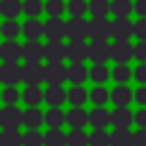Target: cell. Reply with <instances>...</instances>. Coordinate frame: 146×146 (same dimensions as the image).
Returning <instances> with one entry per match:
<instances>
[{
    "label": "cell",
    "mask_w": 146,
    "mask_h": 146,
    "mask_svg": "<svg viewBox=\"0 0 146 146\" xmlns=\"http://www.w3.org/2000/svg\"><path fill=\"white\" fill-rule=\"evenodd\" d=\"M89 36L94 41H107L112 36V23L105 16H94L89 23Z\"/></svg>",
    "instance_id": "obj_1"
},
{
    "label": "cell",
    "mask_w": 146,
    "mask_h": 146,
    "mask_svg": "<svg viewBox=\"0 0 146 146\" xmlns=\"http://www.w3.org/2000/svg\"><path fill=\"white\" fill-rule=\"evenodd\" d=\"M21 123H23V112L16 105H5L0 110V125H2V130H18Z\"/></svg>",
    "instance_id": "obj_2"
},
{
    "label": "cell",
    "mask_w": 146,
    "mask_h": 146,
    "mask_svg": "<svg viewBox=\"0 0 146 146\" xmlns=\"http://www.w3.org/2000/svg\"><path fill=\"white\" fill-rule=\"evenodd\" d=\"M43 68H46V80H43V82H48V84H52V87L68 80V68H66L62 62H48Z\"/></svg>",
    "instance_id": "obj_3"
},
{
    "label": "cell",
    "mask_w": 146,
    "mask_h": 146,
    "mask_svg": "<svg viewBox=\"0 0 146 146\" xmlns=\"http://www.w3.org/2000/svg\"><path fill=\"white\" fill-rule=\"evenodd\" d=\"M0 80L7 87H14L16 82H23V66H18V62H5L0 66Z\"/></svg>",
    "instance_id": "obj_4"
},
{
    "label": "cell",
    "mask_w": 146,
    "mask_h": 146,
    "mask_svg": "<svg viewBox=\"0 0 146 146\" xmlns=\"http://www.w3.org/2000/svg\"><path fill=\"white\" fill-rule=\"evenodd\" d=\"M46 36L52 41H62L64 36H68V23L62 21L59 16H50L46 23Z\"/></svg>",
    "instance_id": "obj_5"
},
{
    "label": "cell",
    "mask_w": 146,
    "mask_h": 146,
    "mask_svg": "<svg viewBox=\"0 0 146 146\" xmlns=\"http://www.w3.org/2000/svg\"><path fill=\"white\" fill-rule=\"evenodd\" d=\"M89 36V21L82 16H71L68 21V39L71 41H84Z\"/></svg>",
    "instance_id": "obj_6"
},
{
    "label": "cell",
    "mask_w": 146,
    "mask_h": 146,
    "mask_svg": "<svg viewBox=\"0 0 146 146\" xmlns=\"http://www.w3.org/2000/svg\"><path fill=\"white\" fill-rule=\"evenodd\" d=\"M132 34H135V23H130L128 18H121V16H116V21H112L114 41H130Z\"/></svg>",
    "instance_id": "obj_7"
},
{
    "label": "cell",
    "mask_w": 146,
    "mask_h": 146,
    "mask_svg": "<svg viewBox=\"0 0 146 146\" xmlns=\"http://www.w3.org/2000/svg\"><path fill=\"white\" fill-rule=\"evenodd\" d=\"M43 80H46V68H41L39 62H25V66H23V82L27 87H32V84L39 87V82H43Z\"/></svg>",
    "instance_id": "obj_8"
},
{
    "label": "cell",
    "mask_w": 146,
    "mask_h": 146,
    "mask_svg": "<svg viewBox=\"0 0 146 146\" xmlns=\"http://www.w3.org/2000/svg\"><path fill=\"white\" fill-rule=\"evenodd\" d=\"M89 59L94 64H105L112 59V46L107 41H94L89 46Z\"/></svg>",
    "instance_id": "obj_9"
},
{
    "label": "cell",
    "mask_w": 146,
    "mask_h": 146,
    "mask_svg": "<svg viewBox=\"0 0 146 146\" xmlns=\"http://www.w3.org/2000/svg\"><path fill=\"white\" fill-rule=\"evenodd\" d=\"M0 59L2 62H18L23 59V46L14 39H5L0 46Z\"/></svg>",
    "instance_id": "obj_10"
},
{
    "label": "cell",
    "mask_w": 146,
    "mask_h": 146,
    "mask_svg": "<svg viewBox=\"0 0 146 146\" xmlns=\"http://www.w3.org/2000/svg\"><path fill=\"white\" fill-rule=\"evenodd\" d=\"M23 59L25 62H41V59H46V46L39 43V39H27V43H23Z\"/></svg>",
    "instance_id": "obj_11"
},
{
    "label": "cell",
    "mask_w": 146,
    "mask_h": 146,
    "mask_svg": "<svg viewBox=\"0 0 146 146\" xmlns=\"http://www.w3.org/2000/svg\"><path fill=\"white\" fill-rule=\"evenodd\" d=\"M68 59V46L62 41H52L48 39L46 43V62H64Z\"/></svg>",
    "instance_id": "obj_12"
},
{
    "label": "cell",
    "mask_w": 146,
    "mask_h": 146,
    "mask_svg": "<svg viewBox=\"0 0 146 146\" xmlns=\"http://www.w3.org/2000/svg\"><path fill=\"white\" fill-rule=\"evenodd\" d=\"M130 57H135V46H130L128 41H114L112 43V59L116 64H128Z\"/></svg>",
    "instance_id": "obj_13"
},
{
    "label": "cell",
    "mask_w": 146,
    "mask_h": 146,
    "mask_svg": "<svg viewBox=\"0 0 146 146\" xmlns=\"http://www.w3.org/2000/svg\"><path fill=\"white\" fill-rule=\"evenodd\" d=\"M43 100H46L50 107H59L62 103H66V100H68V94L62 89V84H55V87L50 84V87L43 91Z\"/></svg>",
    "instance_id": "obj_14"
},
{
    "label": "cell",
    "mask_w": 146,
    "mask_h": 146,
    "mask_svg": "<svg viewBox=\"0 0 146 146\" xmlns=\"http://www.w3.org/2000/svg\"><path fill=\"white\" fill-rule=\"evenodd\" d=\"M68 59H71V64H75V62H84V59H89V43H84V41H71L68 43Z\"/></svg>",
    "instance_id": "obj_15"
},
{
    "label": "cell",
    "mask_w": 146,
    "mask_h": 146,
    "mask_svg": "<svg viewBox=\"0 0 146 146\" xmlns=\"http://www.w3.org/2000/svg\"><path fill=\"white\" fill-rule=\"evenodd\" d=\"M132 121H135V114H130L128 107H116L112 112V125L114 128H130Z\"/></svg>",
    "instance_id": "obj_16"
},
{
    "label": "cell",
    "mask_w": 146,
    "mask_h": 146,
    "mask_svg": "<svg viewBox=\"0 0 146 146\" xmlns=\"http://www.w3.org/2000/svg\"><path fill=\"white\" fill-rule=\"evenodd\" d=\"M110 146H135V135H132L128 128H116V130L112 132Z\"/></svg>",
    "instance_id": "obj_17"
},
{
    "label": "cell",
    "mask_w": 146,
    "mask_h": 146,
    "mask_svg": "<svg viewBox=\"0 0 146 146\" xmlns=\"http://www.w3.org/2000/svg\"><path fill=\"white\" fill-rule=\"evenodd\" d=\"M132 98H135V96H132V91H130L125 84H119V87L112 89V103H114L116 107H128V103H130Z\"/></svg>",
    "instance_id": "obj_18"
},
{
    "label": "cell",
    "mask_w": 146,
    "mask_h": 146,
    "mask_svg": "<svg viewBox=\"0 0 146 146\" xmlns=\"http://www.w3.org/2000/svg\"><path fill=\"white\" fill-rule=\"evenodd\" d=\"M89 123H91L94 128H105V125L112 123V112H107L105 107H96V110H91V114H89Z\"/></svg>",
    "instance_id": "obj_19"
},
{
    "label": "cell",
    "mask_w": 146,
    "mask_h": 146,
    "mask_svg": "<svg viewBox=\"0 0 146 146\" xmlns=\"http://www.w3.org/2000/svg\"><path fill=\"white\" fill-rule=\"evenodd\" d=\"M87 78H89V71H87L84 64L75 62V64L68 66V82L71 84H82V82H87Z\"/></svg>",
    "instance_id": "obj_20"
},
{
    "label": "cell",
    "mask_w": 146,
    "mask_h": 146,
    "mask_svg": "<svg viewBox=\"0 0 146 146\" xmlns=\"http://www.w3.org/2000/svg\"><path fill=\"white\" fill-rule=\"evenodd\" d=\"M66 123L71 128H84L89 123V114L82 110V107H73L68 114H66Z\"/></svg>",
    "instance_id": "obj_21"
},
{
    "label": "cell",
    "mask_w": 146,
    "mask_h": 146,
    "mask_svg": "<svg viewBox=\"0 0 146 146\" xmlns=\"http://www.w3.org/2000/svg\"><path fill=\"white\" fill-rule=\"evenodd\" d=\"M46 121V114H41L36 107H30V110H25L23 112V123L27 125V128H32V130H39V125Z\"/></svg>",
    "instance_id": "obj_22"
},
{
    "label": "cell",
    "mask_w": 146,
    "mask_h": 146,
    "mask_svg": "<svg viewBox=\"0 0 146 146\" xmlns=\"http://www.w3.org/2000/svg\"><path fill=\"white\" fill-rule=\"evenodd\" d=\"M23 11V2L21 0H0V14L5 18H16Z\"/></svg>",
    "instance_id": "obj_23"
},
{
    "label": "cell",
    "mask_w": 146,
    "mask_h": 146,
    "mask_svg": "<svg viewBox=\"0 0 146 146\" xmlns=\"http://www.w3.org/2000/svg\"><path fill=\"white\" fill-rule=\"evenodd\" d=\"M23 34L27 39H39L41 34H46V23H39L36 18H30L25 25H23Z\"/></svg>",
    "instance_id": "obj_24"
},
{
    "label": "cell",
    "mask_w": 146,
    "mask_h": 146,
    "mask_svg": "<svg viewBox=\"0 0 146 146\" xmlns=\"http://www.w3.org/2000/svg\"><path fill=\"white\" fill-rule=\"evenodd\" d=\"M25 135H21L18 130H2L0 132V146H23Z\"/></svg>",
    "instance_id": "obj_25"
},
{
    "label": "cell",
    "mask_w": 146,
    "mask_h": 146,
    "mask_svg": "<svg viewBox=\"0 0 146 146\" xmlns=\"http://www.w3.org/2000/svg\"><path fill=\"white\" fill-rule=\"evenodd\" d=\"M46 146H68V135H64L59 128H50L46 132Z\"/></svg>",
    "instance_id": "obj_26"
},
{
    "label": "cell",
    "mask_w": 146,
    "mask_h": 146,
    "mask_svg": "<svg viewBox=\"0 0 146 146\" xmlns=\"http://www.w3.org/2000/svg\"><path fill=\"white\" fill-rule=\"evenodd\" d=\"M87 98H89V94L82 89V84H73V87H71V91H68V103H71L73 107H82V105L87 103Z\"/></svg>",
    "instance_id": "obj_27"
},
{
    "label": "cell",
    "mask_w": 146,
    "mask_h": 146,
    "mask_svg": "<svg viewBox=\"0 0 146 146\" xmlns=\"http://www.w3.org/2000/svg\"><path fill=\"white\" fill-rule=\"evenodd\" d=\"M23 100H25L30 107H36V105L43 100V91H41L36 84H32V87H27V89L23 91Z\"/></svg>",
    "instance_id": "obj_28"
},
{
    "label": "cell",
    "mask_w": 146,
    "mask_h": 146,
    "mask_svg": "<svg viewBox=\"0 0 146 146\" xmlns=\"http://www.w3.org/2000/svg\"><path fill=\"white\" fill-rule=\"evenodd\" d=\"M46 123L50 128H62V123H66V114L59 110V107H50L46 112Z\"/></svg>",
    "instance_id": "obj_29"
},
{
    "label": "cell",
    "mask_w": 146,
    "mask_h": 146,
    "mask_svg": "<svg viewBox=\"0 0 146 146\" xmlns=\"http://www.w3.org/2000/svg\"><path fill=\"white\" fill-rule=\"evenodd\" d=\"M89 98H91V103H94L96 107H103V105H105V103H107V100L112 98V94H110V91H107V89H105L103 84H98L96 89H91Z\"/></svg>",
    "instance_id": "obj_30"
},
{
    "label": "cell",
    "mask_w": 146,
    "mask_h": 146,
    "mask_svg": "<svg viewBox=\"0 0 146 146\" xmlns=\"http://www.w3.org/2000/svg\"><path fill=\"white\" fill-rule=\"evenodd\" d=\"M130 11H135V5H132L130 0H112V14H114V16L128 18Z\"/></svg>",
    "instance_id": "obj_31"
},
{
    "label": "cell",
    "mask_w": 146,
    "mask_h": 146,
    "mask_svg": "<svg viewBox=\"0 0 146 146\" xmlns=\"http://www.w3.org/2000/svg\"><path fill=\"white\" fill-rule=\"evenodd\" d=\"M112 135L105 132V128H94V132L89 135V146H110Z\"/></svg>",
    "instance_id": "obj_32"
},
{
    "label": "cell",
    "mask_w": 146,
    "mask_h": 146,
    "mask_svg": "<svg viewBox=\"0 0 146 146\" xmlns=\"http://www.w3.org/2000/svg\"><path fill=\"white\" fill-rule=\"evenodd\" d=\"M68 146H89V135L82 128H71V132H68Z\"/></svg>",
    "instance_id": "obj_33"
},
{
    "label": "cell",
    "mask_w": 146,
    "mask_h": 146,
    "mask_svg": "<svg viewBox=\"0 0 146 146\" xmlns=\"http://www.w3.org/2000/svg\"><path fill=\"white\" fill-rule=\"evenodd\" d=\"M0 32H2V36H5V39H16V36H18V32H23V27H21L14 18H7V21L0 25Z\"/></svg>",
    "instance_id": "obj_34"
},
{
    "label": "cell",
    "mask_w": 146,
    "mask_h": 146,
    "mask_svg": "<svg viewBox=\"0 0 146 146\" xmlns=\"http://www.w3.org/2000/svg\"><path fill=\"white\" fill-rule=\"evenodd\" d=\"M89 11H91V16H107L112 11V2L110 0H91Z\"/></svg>",
    "instance_id": "obj_35"
},
{
    "label": "cell",
    "mask_w": 146,
    "mask_h": 146,
    "mask_svg": "<svg viewBox=\"0 0 146 146\" xmlns=\"http://www.w3.org/2000/svg\"><path fill=\"white\" fill-rule=\"evenodd\" d=\"M89 78H91V82L103 84V82H107L110 71L105 68V64H94V66H91V71H89Z\"/></svg>",
    "instance_id": "obj_36"
},
{
    "label": "cell",
    "mask_w": 146,
    "mask_h": 146,
    "mask_svg": "<svg viewBox=\"0 0 146 146\" xmlns=\"http://www.w3.org/2000/svg\"><path fill=\"white\" fill-rule=\"evenodd\" d=\"M23 146H46V135H41L39 130H27L25 132V139H23Z\"/></svg>",
    "instance_id": "obj_37"
},
{
    "label": "cell",
    "mask_w": 146,
    "mask_h": 146,
    "mask_svg": "<svg viewBox=\"0 0 146 146\" xmlns=\"http://www.w3.org/2000/svg\"><path fill=\"white\" fill-rule=\"evenodd\" d=\"M23 11L30 18H36L41 11H46V5H41V0H25L23 2Z\"/></svg>",
    "instance_id": "obj_38"
},
{
    "label": "cell",
    "mask_w": 146,
    "mask_h": 146,
    "mask_svg": "<svg viewBox=\"0 0 146 146\" xmlns=\"http://www.w3.org/2000/svg\"><path fill=\"white\" fill-rule=\"evenodd\" d=\"M66 11H68L71 16H84V14L89 11V2H84V0H71V2L66 5Z\"/></svg>",
    "instance_id": "obj_39"
},
{
    "label": "cell",
    "mask_w": 146,
    "mask_h": 146,
    "mask_svg": "<svg viewBox=\"0 0 146 146\" xmlns=\"http://www.w3.org/2000/svg\"><path fill=\"white\" fill-rule=\"evenodd\" d=\"M112 78H114L116 82H121V84H123V82H128V78H130V68H128L125 64H119V66L112 71Z\"/></svg>",
    "instance_id": "obj_40"
},
{
    "label": "cell",
    "mask_w": 146,
    "mask_h": 146,
    "mask_svg": "<svg viewBox=\"0 0 146 146\" xmlns=\"http://www.w3.org/2000/svg\"><path fill=\"white\" fill-rule=\"evenodd\" d=\"M64 9H66L64 0H48V2H46V11H48L50 16H59Z\"/></svg>",
    "instance_id": "obj_41"
},
{
    "label": "cell",
    "mask_w": 146,
    "mask_h": 146,
    "mask_svg": "<svg viewBox=\"0 0 146 146\" xmlns=\"http://www.w3.org/2000/svg\"><path fill=\"white\" fill-rule=\"evenodd\" d=\"M135 36L139 41H146V16H141L137 23H135Z\"/></svg>",
    "instance_id": "obj_42"
},
{
    "label": "cell",
    "mask_w": 146,
    "mask_h": 146,
    "mask_svg": "<svg viewBox=\"0 0 146 146\" xmlns=\"http://www.w3.org/2000/svg\"><path fill=\"white\" fill-rule=\"evenodd\" d=\"M2 98H5V103H7V105H14V103L18 100V91H16L14 87H7V89H5V94H2Z\"/></svg>",
    "instance_id": "obj_43"
},
{
    "label": "cell",
    "mask_w": 146,
    "mask_h": 146,
    "mask_svg": "<svg viewBox=\"0 0 146 146\" xmlns=\"http://www.w3.org/2000/svg\"><path fill=\"white\" fill-rule=\"evenodd\" d=\"M135 59L146 62V41H139V43L135 46Z\"/></svg>",
    "instance_id": "obj_44"
},
{
    "label": "cell",
    "mask_w": 146,
    "mask_h": 146,
    "mask_svg": "<svg viewBox=\"0 0 146 146\" xmlns=\"http://www.w3.org/2000/svg\"><path fill=\"white\" fill-rule=\"evenodd\" d=\"M135 78H137V82H146V62H141L139 66H137V71H135Z\"/></svg>",
    "instance_id": "obj_45"
},
{
    "label": "cell",
    "mask_w": 146,
    "mask_h": 146,
    "mask_svg": "<svg viewBox=\"0 0 146 146\" xmlns=\"http://www.w3.org/2000/svg\"><path fill=\"white\" fill-rule=\"evenodd\" d=\"M135 146H146V128H139L135 132Z\"/></svg>",
    "instance_id": "obj_46"
},
{
    "label": "cell",
    "mask_w": 146,
    "mask_h": 146,
    "mask_svg": "<svg viewBox=\"0 0 146 146\" xmlns=\"http://www.w3.org/2000/svg\"><path fill=\"white\" fill-rule=\"evenodd\" d=\"M135 103L146 105V87H139V89L135 91Z\"/></svg>",
    "instance_id": "obj_47"
},
{
    "label": "cell",
    "mask_w": 146,
    "mask_h": 146,
    "mask_svg": "<svg viewBox=\"0 0 146 146\" xmlns=\"http://www.w3.org/2000/svg\"><path fill=\"white\" fill-rule=\"evenodd\" d=\"M135 123H137L139 128H146V110H139V112L135 114Z\"/></svg>",
    "instance_id": "obj_48"
},
{
    "label": "cell",
    "mask_w": 146,
    "mask_h": 146,
    "mask_svg": "<svg viewBox=\"0 0 146 146\" xmlns=\"http://www.w3.org/2000/svg\"><path fill=\"white\" fill-rule=\"evenodd\" d=\"M135 11H137L139 16H146V0H137V2H135Z\"/></svg>",
    "instance_id": "obj_49"
}]
</instances>
